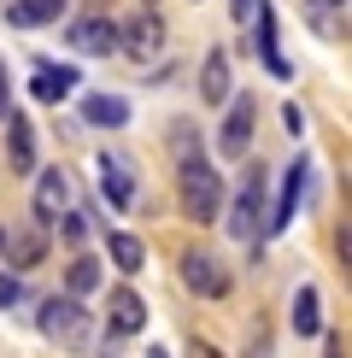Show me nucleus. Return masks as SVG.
Wrapping results in <instances>:
<instances>
[{
    "label": "nucleus",
    "mask_w": 352,
    "mask_h": 358,
    "mask_svg": "<svg viewBox=\"0 0 352 358\" xmlns=\"http://www.w3.org/2000/svg\"><path fill=\"white\" fill-rule=\"evenodd\" d=\"M94 288H100V264L88 259V252H82V259H71V271H65V294H77V300H82V294H94Z\"/></svg>",
    "instance_id": "21"
},
{
    "label": "nucleus",
    "mask_w": 352,
    "mask_h": 358,
    "mask_svg": "<svg viewBox=\"0 0 352 358\" xmlns=\"http://www.w3.org/2000/svg\"><path fill=\"white\" fill-rule=\"evenodd\" d=\"M270 352H276V335H270V323H258V329H253V341L241 347V358H270Z\"/></svg>",
    "instance_id": "23"
},
{
    "label": "nucleus",
    "mask_w": 352,
    "mask_h": 358,
    "mask_svg": "<svg viewBox=\"0 0 352 358\" xmlns=\"http://www.w3.org/2000/svg\"><path fill=\"white\" fill-rule=\"evenodd\" d=\"M106 323H112V335H141V323H147L141 294L135 288H112L106 294Z\"/></svg>",
    "instance_id": "13"
},
{
    "label": "nucleus",
    "mask_w": 352,
    "mask_h": 358,
    "mask_svg": "<svg viewBox=\"0 0 352 358\" xmlns=\"http://www.w3.org/2000/svg\"><path fill=\"white\" fill-rule=\"evenodd\" d=\"M253 29H258V53H264V65H270L276 77H293V65L282 59V48H276V12L264 6V0L253 6Z\"/></svg>",
    "instance_id": "17"
},
{
    "label": "nucleus",
    "mask_w": 352,
    "mask_h": 358,
    "mask_svg": "<svg viewBox=\"0 0 352 358\" xmlns=\"http://www.w3.org/2000/svg\"><path fill=\"white\" fill-rule=\"evenodd\" d=\"M170 147H176V200H182V217L188 223H217L223 217V176L205 165L194 124H176Z\"/></svg>",
    "instance_id": "1"
},
{
    "label": "nucleus",
    "mask_w": 352,
    "mask_h": 358,
    "mask_svg": "<svg viewBox=\"0 0 352 358\" xmlns=\"http://www.w3.org/2000/svg\"><path fill=\"white\" fill-rule=\"evenodd\" d=\"M0 252H6V264H12V271H36V264L47 259V229H41V223H29V229H18V235H12V241L0 247Z\"/></svg>",
    "instance_id": "15"
},
{
    "label": "nucleus",
    "mask_w": 352,
    "mask_h": 358,
    "mask_svg": "<svg viewBox=\"0 0 352 358\" xmlns=\"http://www.w3.org/2000/svg\"><path fill=\"white\" fill-rule=\"evenodd\" d=\"M106 252H112V264H117L124 276H135L141 264H147V247L135 241V235H124V229H112V235H106Z\"/></svg>",
    "instance_id": "19"
},
{
    "label": "nucleus",
    "mask_w": 352,
    "mask_h": 358,
    "mask_svg": "<svg viewBox=\"0 0 352 358\" xmlns=\"http://www.w3.org/2000/svg\"><path fill=\"white\" fill-rule=\"evenodd\" d=\"M329 358H346V341L341 335H329Z\"/></svg>",
    "instance_id": "30"
},
{
    "label": "nucleus",
    "mask_w": 352,
    "mask_h": 358,
    "mask_svg": "<svg viewBox=\"0 0 352 358\" xmlns=\"http://www.w3.org/2000/svg\"><path fill=\"white\" fill-rule=\"evenodd\" d=\"M59 235H65V247H82L88 217H82V212H59Z\"/></svg>",
    "instance_id": "22"
},
{
    "label": "nucleus",
    "mask_w": 352,
    "mask_h": 358,
    "mask_svg": "<svg viewBox=\"0 0 352 358\" xmlns=\"http://www.w3.org/2000/svg\"><path fill=\"white\" fill-rule=\"evenodd\" d=\"M253 6H258V0H235V24H247V18H253Z\"/></svg>",
    "instance_id": "28"
},
{
    "label": "nucleus",
    "mask_w": 352,
    "mask_h": 358,
    "mask_svg": "<svg viewBox=\"0 0 352 358\" xmlns=\"http://www.w3.org/2000/svg\"><path fill=\"white\" fill-rule=\"evenodd\" d=\"M77 65H47V59H41L36 65V77H29V94L41 100V106H59V100H71L77 94Z\"/></svg>",
    "instance_id": "10"
},
{
    "label": "nucleus",
    "mask_w": 352,
    "mask_h": 358,
    "mask_svg": "<svg viewBox=\"0 0 352 358\" xmlns=\"http://www.w3.org/2000/svg\"><path fill=\"white\" fill-rule=\"evenodd\" d=\"M188 358H223V352H217L212 341H200V335H194V341H188Z\"/></svg>",
    "instance_id": "26"
},
{
    "label": "nucleus",
    "mask_w": 352,
    "mask_h": 358,
    "mask_svg": "<svg viewBox=\"0 0 352 358\" xmlns=\"http://www.w3.org/2000/svg\"><path fill=\"white\" fill-rule=\"evenodd\" d=\"M59 212H71V176L59 171V165H47V171L36 176V223H41V229H53Z\"/></svg>",
    "instance_id": "8"
},
{
    "label": "nucleus",
    "mask_w": 352,
    "mask_h": 358,
    "mask_svg": "<svg viewBox=\"0 0 352 358\" xmlns=\"http://www.w3.org/2000/svg\"><path fill=\"white\" fill-rule=\"evenodd\" d=\"M71 12V0H6V24L12 29H41V24H59Z\"/></svg>",
    "instance_id": "14"
},
{
    "label": "nucleus",
    "mask_w": 352,
    "mask_h": 358,
    "mask_svg": "<svg viewBox=\"0 0 352 358\" xmlns=\"http://www.w3.org/2000/svg\"><path fill=\"white\" fill-rule=\"evenodd\" d=\"M282 129H288V136H300V129H305V112L293 106V100H288V106H282Z\"/></svg>",
    "instance_id": "25"
},
{
    "label": "nucleus",
    "mask_w": 352,
    "mask_h": 358,
    "mask_svg": "<svg viewBox=\"0 0 352 358\" xmlns=\"http://www.w3.org/2000/svg\"><path fill=\"white\" fill-rule=\"evenodd\" d=\"M82 124H94V129H124V124H129V100H124V94H82Z\"/></svg>",
    "instance_id": "16"
},
{
    "label": "nucleus",
    "mask_w": 352,
    "mask_h": 358,
    "mask_svg": "<svg viewBox=\"0 0 352 358\" xmlns=\"http://www.w3.org/2000/svg\"><path fill=\"white\" fill-rule=\"evenodd\" d=\"M18 300H24V282H18V276H0V311L18 306Z\"/></svg>",
    "instance_id": "24"
},
{
    "label": "nucleus",
    "mask_w": 352,
    "mask_h": 358,
    "mask_svg": "<svg viewBox=\"0 0 352 358\" xmlns=\"http://www.w3.org/2000/svg\"><path fill=\"white\" fill-rule=\"evenodd\" d=\"M71 48L88 53V59L117 53V24L112 18H77V24H71Z\"/></svg>",
    "instance_id": "12"
},
{
    "label": "nucleus",
    "mask_w": 352,
    "mask_h": 358,
    "mask_svg": "<svg viewBox=\"0 0 352 358\" xmlns=\"http://www.w3.org/2000/svg\"><path fill=\"white\" fill-rule=\"evenodd\" d=\"M12 112V83H6V71H0V117Z\"/></svg>",
    "instance_id": "27"
},
{
    "label": "nucleus",
    "mask_w": 352,
    "mask_h": 358,
    "mask_svg": "<svg viewBox=\"0 0 352 358\" xmlns=\"http://www.w3.org/2000/svg\"><path fill=\"white\" fill-rule=\"evenodd\" d=\"M223 106H229V117H223V129H217V153H223V159H247L258 106H253V94H229Z\"/></svg>",
    "instance_id": "5"
},
{
    "label": "nucleus",
    "mask_w": 352,
    "mask_h": 358,
    "mask_svg": "<svg viewBox=\"0 0 352 358\" xmlns=\"http://www.w3.org/2000/svg\"><path fill=\"white\" fill-rule=\"evenodd\" d=\"M176 271H182V288L200 294V300H229V288H235V276L223 271V259L205 252V247H188L182 259H176Z\"/></svg>",
    "instance_id": "4"
},
{
    "label": "nucleus",
    "mask_w": 352,
    "mask_h": 358,
    "mask_svg": "<svg viewBox=\"0 0 352 358\" xmlns=\"http://www.w3.org/2000/svg\"><path fill=\"white\" fill-rule=\"evenodd\" d=\"M223 229H229L241 247H258V241H264V171H258V165H247L241 188H235V200H229Z\"/></svg>",
    "instance_id": "3"
},
{
    "label": "nucleus",
    "mask_w": 352,
    "mask_h": 358,
    "mask_svg": "<svg viewBox=\"0 0 352 358\" xmlns=\"http://www.w3.org/2000/svg\"><path fill=\"white\" fill-rule=\"evenodd\" d=\"M6 159H12V176H29L36 171V129H29L24 112H6Z\"/></svg>",
    "instance_id": "11"
},
{
    "label": "nucleus",
    "mask_w": 352,
    "mask_h": 358,
    "mask_svg": "<svg viewBox=\"0 0 352 358\" xmlns=\"http://www.w3.org/2000/svg\"><path fill=\"white\" fill-rule=\"evenodd\" d=\"M36 329L47 335L59 352H88V347H94V317H88V306L77 300V294H53V300H41Z\"/></svg>",
    "instance_id": "2"
},
{
    "label": "nucleus",
    "mask_w": 352,
    "mask_h": 358,
    "mask_svg": "<svg viewBox=\"0 0 352 358\" xmlns=\"http://www.w3.org/2000/svg\"><path fill=\"white\" fill-rule=\"evenodd\" d=\"M100 194L112 200V212H129L135 206V165H129L124 153H100Z\"/></svg>",
    "instance_id": "7"
},
{
    "label": "nucleus",
    "mask_w": 352,
    "mask_h": 358,
    "mask_svg": "<svg viewBox=\"0 0 352 358\" xmlns=\"http://www.w3.org/2000/svg\"><path fill=\"white\" fill-rule=\"evenodd\" d=\"M293 335H323V311H317V288L311 282L293 294Z\"/></svg>",
    "instance_id": "20"
},
{
    "label": "nucleus",
    "mask_w": 352,
    "mask_h": 358,
    "mask_svg": "<svg viewBox=\"0 0 352 358\" xmlns=\"http://www.w3.org/2000/svg\"><path fill=\"white\" fill-rule=\"evenodd\" d=\"M0 247H6V229H0Z\"/></svg>",
    "instance_id": "31"
},
{
    "label": "nucleus",
    "mask_w": 352,
    "mask_h": 358,
    "mask_svg": "<svg viewBox=\"0 0 352 358\" xmlns=\"http://www.w3.org/2000/svg\"><path fill=\"white\" fill-rule=\"evenodd\" d=\"M200 100H205V106H223V100H229V53H223V48H212V53H205V71H200Z\"/></svg>",
    "instance_id": "18"
},
{
    "label": "nucleus",
    "mask_w": 352,
    "mask_h": 358,
    "mask_svg": "<svg viewBox=\"0 0 352 358\" xmlns=\"http://www.w3.org/2000/svg\"><path fill=\"white\" fill-rule=\"evenodd\" d=\"M305 176H311V159H293L282 171V194H276V206L264 212V235H282L293 223V212H300V200H305Z\"/></svg>",
    "instance_id": "6"
},
{
    "label": "nucleus",
    "mask_w": 352,
    "mask_h": 358,
    "mask_svg": "<svg viewBox=\"0 0 352 358\" xmlns=\"http://www.w3.org/2000/svg\"><path fill=\"white\" fill-rule=\"evenodd\" d=\"M305 6H317V12H346V0H305Z\"/></svg>",
    "instance_id": "29"
},
{
    "label": "nucleus",
    "mask_w": 352,
    "mask_h": 358,
    "mask_svg": "<svg viewBox=\"0 0 352 358\" xmlns=\"http://www.w3.org/2000/svg\"><path fill=\"white\" fill-rule=\"evenodd\" d=\"M159 48H165V24H159V12H141V18H129L124 29H117V53H129V59H153Z\"/></svg>",
    "instance_id": "9"
}]
</instances>
